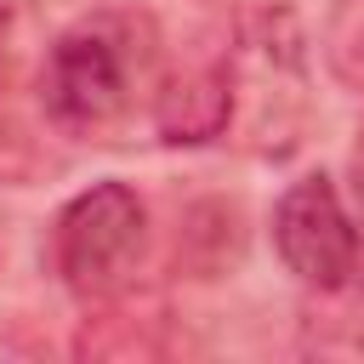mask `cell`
<instances>
[{
  "label": "cell",
  "mask_w": 364,
  "mask_h": 364,
  "mask_svg": "<svg viewBox=\"0 0 364 364\" xmlns=\"http://www.w3.org/2000/svg\"><path fill=\"white\" fill-rule=\"evenodd\" d=\"M159 34L148 11L131 6H102L74 17L46 63H40V108L51 131L74 142H108L136 102H154L159 85Z\"/></svg>",
  "instance_id": "cell-1"
},
{
  "label": "cell",
  "mask_w": 364,
  "mask_h": 364,
  "mask_svg": "<svg viewBox=\"0 0 364 364\" xmlns=\"http://www.w3.org/2000/svg\"><path fill=\"white\" fill-rule=\"evenodd\" d=\"M233 74V125L239 142L262 159H284L307 136V40L290 6H250L228 46Z\"/></svg>",
  "instance_id": "cell-2"
},
{
  "label": "cell",
  "mask_w": 364,
  "mask_h": 364,
  "mask_svg": "<svg viewBox=\"0 0 364 364\" xmlns=\"http://www.w3.org/2000/svg\"><path fill=\"white\" fill-rule=\"evenodd\" d=\"M148 256V205L131 182L102 176L57 205L46 228V262L80 301H108L136 284Z\"/></svg>",
  "instance_id": "cell-3"
},
{
  "label": "cell",
  "mask_w": 364,
  "mask_h": 364,
  "mask_svg": "<svg viewBox=\"0 0 364 364\" xmlns=\"http://www.w3.org/2000/svg\"><path fill=\"white\" fill-rule=\"evenodd\" d=\"M273 250L284 262V273H296V284L318 290V296H347L364 273V233L341 199V188L313 171L301 182H290L273 205Z\"/></svg>",
  "instance_id": "cell-4"
},
{
  "label": "cell",
  "mask_w": 364,
  "mask_h": 364,
  "mask_svg": "<svg viewBox=\"0 0 364 364\" xmlns=\"http://www.w3.org/2000/svg\"><path fill=\"white\" fill-rule=\"evenodd\" d=\"M148 119H154L159 142H171V148H199V142L228 136V125H233V74H228V46L210 51V57H188V63L159 68V85H154Z\"/></svg>",
  "instance_id": "cell-5"
},
{
  "label": "cell",
  "mask_w": 364,
  "mask_h": 364,
  "mask_svg": "<svg viewBox=\"0 0 364 364\" xmlns=\"http://www.w3.org/2000/svg\"><path fill=\"white\" fill-rule=\"evenodd\" d=\"M176 347L171 318L159 301H136V284L108 296V301H85L74 353L80 358H165Z\"/></svg>",
  "instance_id": "cell-6"
},
{
  "label": "cell",
  "mask_w": 364,
  "mask_h": 364,
  "mask_svg": "<svg viewBox=\"0 0 364 364\" xmlns=\"http://www.w3.org/2000/svg\"><path fill=\"white\" fill-rule=\"evenodd\" d=\"M318 51H324V68L336 74V85L364 91V0H330Z\"/></svg>",
  "instance_id": "cell-7"
},
{
  "label": "cell",
  "mask_w": 364,
  "mask_h": 364,
  "mask_svg": "<svg viewBox=\"0 0 364 364\" xmlns=\"http://www.w3.org/2000/svg\"><path fill=\"white\" fill-rule=\"evenodd\" d=\"M353 193H358V210H364V131L353 142Z\"/></svg>",
  "instance_id": "cell-8"
},
{
  "label": "cell",
  "mask_w": 364,
  "mask_h": 364,
  "mask_svg": "<svg viewBox=\"0 0 364 364\" xmlns=\"http://www.w3.org/2000/svg\"><path fill=\"white\" fill-rule=\"evenodd\" d=\"M0 267H6V222H0Z\"/></svg>",
  "instance_id": "cell-9"
},
{
  "label": "cell",
  "mask_w": 364,
  "mask_h": 364,
  "mask_svg": "<svg viewBox=\"0 0 364 364\" xmlns=\"http://www.w3.org/2000/svg\"><path fill=\"white\" fill-rule=\"evenodd\" d=\"M0 40H6V6H0Z\"/></svg>",
  "instance_id": "cell-10"
},
{
  "label": "cell",
  "mask_w": 364,
  "mask_h": 364,
  "mask_svg": "<svg viewBox=\"0 0 364 364\" xmlns=\"http://www.w3.org/2000/svg\"><path fill=\"white\" fill-rule=\"evenodd\" d=\"M11 142H17V136H6V131H0V148H11Z\"/></svg>",
  "instance_id": "cell-11"
}]
</instances>
